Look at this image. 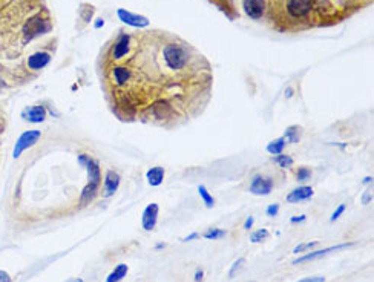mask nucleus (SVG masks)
I'll use <instances>...</instances> for the list:
<instances>
[{"mask_svg": "<svg viewBox=\"0 0 374 282\" xmlns=\"http://www.w3.org/2000/svg\"><path fill=\"white\" fill-rule=\"evenodd\" d=\"M111 109L123 121L173 129L198 117L212 97V66L168 31L121 29L100 61Z\"/></svg>", "mask_w": 374, "mask_h": 282, "instance_id": "obj_1", "label": "nucleus"}, {"mask_svg": "<svg viewBox=\"0 0 374 282\" xmlns=\"http://www.w3.org/2000/svg\"><path fill=\"white\" fill-rule=\"evenodd\" d=\"M243 11L278 33H299L339 23L330 0H243Z\"/></svg>", "mask_w": 374, "mask_h": 282, "instance_id": "obj_2", "label": "nucleus"}, {"mask_svg": "<svg viewBox=\"0 0 374 282\" xmlns=\"http://www.w3.org/2000/svg\"><path fill=\"white\" fill-rule=\"evenodd\" d=\"M85 167L88 170V184L81 192L80 201L81 203H89V201L94 200V198H95V195L98 192V186H100V181H101V173H100L98 163L95 160H92L91 156L88 158Z\"/></svg>", "mask_w": 374, "mask_h": 282, "instance_id": "obj_3", "label": "nucleus"}, {"mask_svg": "<svg viewBox=\"0 0 374 282\" xmlns=\"http://www.w3.org/2000/svg\"><path fill=\"white\" fill-rule=\"evenodd\" d=\"M330 2H331L333 9H335V14L337 17V20L342 22V20L348 19L355 13H357V11H360V9L371 5L373 0H330Z\"/></svg>", "mask_w": 374, "mask_h": 282, "instance_id": "obj_4", "label": "nucleus"}, {"mask_svg": "<svg viewBox=\"0 0 374 282\" xmlns=\"http://www.w3.org/2000/svg\"><path fill=\"white\" fill-rule=\"evenodd\" d=\"M51 31V20L41 16H33L26 20V23L23 26V41L34 40L36 37H40Z\"/></svg>", "mask_w": 374, "mask_h": 282, "instance_id": "obj_5", "label": "nucleus"}, {"mask_svg": "<svg viewBox=\"0 0 374 282\" xmlns=\"http://www.w3.org/2000/svg\"><path fill=\"white\" fill-rule=\"evenodd\" d=\"M40 135H41L40 131H26L20 135L16 143V148H14V158H19L25 150L33 148V146L40 140Z\"/></svg>", "mask_w": 374, "mask_h": 282, "instance_id": "obj_6", "label": "nucleus"}, {"mask_svg": "<svg viewBox=\"0 0 374 282\" xmlns=\"http://www.w3.org/2000/svg\"><path fill=\"white\" fill-rule=\"evenodd\" d=\"M348 247H353V243H345V244H337V245H333V247H328V248H322V250H318V252H308L307 255L300 256L298 259L293 261V264H304V263H308V261H313V259H319L322 256H327L330 253L333 252H337V250H344V248H348Z\"/></svg>", "mask_w": 374, "mask_h": 282, "instance_id": "obj_7", "label": "nucleus"}, {"mask_svg": "<svg viewBox=\"0 0 374 282\" xmlns=\"http://www.w3.org/2000/svg\"><path fill=\"white\" fill-rule=\"evenodd\" d=\"M273 190V180L268 178V176H262V175H256L253 176L252 184H250V192L258 195V196H264L268 195Z\"/></svg>", "mask_w": 374, "mask_h": 282, "instance_id": "obj_8", "label": "nucleus"}, {"mask_svg": "<svg viewBox=\"0 0 374 282\" xmlns=\"http://www.w3.org/2000/svg\"><path fill=\"white\" fill-rule=\"evenodd\" d=\"M158 212H160V206L157 203H150L146 208H144L141 224H143V228L146 232H152L155 228V226H157Z\"/></svg>", "mask_w": 374, "mask_h": 282, "instance_id": "obj_9", "label": "nucleus"}, {"mask_svg": "<svg viewBox=\"0 0 374 282\" xmlns=\"http://www.w3.org/2000/svg\"><path fill=\"white\" fill-rule=\"evenodd\" d=\"M51 61V54L46 51H40V52H34L33 56L28 57V68L33 71H40L45 66L49 65Z\"/></svg>", "mask_w": 374, "mask_h": 282, "instance_id": "obj_10", "label": "nucleus"}, {"mask_svg": "<svg viewBox=\"0 0 374 282\" xmlns=\"http://www.w3.org/2000/svg\"><path fill=\"white\" fill-rule=\"evenodd\" d=\"M118 17L124 23H128L132 28H146L149 25V20L146 17L131 14L129 11H126V9H118Z\"/></svg>", "mask_w": 374, "mask_h": 282, "instance_id": "obj_11", "label": "nucleus"}, {"mask_svg": "<svg viewBox=\"0 0 374 282\" xmlns=\"http://www.w3.org/2000/svg\"><path fill=\"white\" fill-rule=\"evenodd\" d=\"M22 117L29 123H41L46 120V109L40 106V104H37V106H28L23 109Z\"/></svg>", "mask_w": 374, "mask_h": 282, "instance_id": "obj_12", "label": "nucleus"}, {"mask_svg": "<svg viewBox=\"0 0 374 282\" xmlns=\"http://www.w3.org/2000/svg\"><path fill=\"white\" fill-rule=\"evenodd\" d=\"M315 190L311 189L310 186H302V187H298V189L292 190L288 195H287V203L290 204H296V203H300V201H307L310 200L311 196H313Z\"/></svg>", "mask_w": 374, "mask_h": 282, "instance_id": "obj_13", "label": "nucleus"}, {"mask_svg": "<svg viewBox=\"0 0 374 282\" xmlns=\"http://www.w3.org/2000/svg\"><path fill=\"white\" fill-rule=\"evenodd\" d=\"M118 186H120V175L113 170H108L105 176V192H103V195L112 196L117 192Z\"/></svg>", "mask_w": 374, "mask_h": 282, "instance_id": "obj_14", "label": "nucleus"}, {"mask_svg": "<svg viewBox=\"0 0 374 282\" xmlns=\"http://www.w3.org/2000/svg\"><path fill=\"white\" fill-rule=\"evenodd\" d=\"M146 178H148V183H149L152 187L160 186V184L163 183V180H164V169H163V167H160V166L152 167V169L148 170Z\"/></svg>", "mask_w": 374, "mask_h": 282, "instance_id": "obj_15", "label": "nucleus"}, {"mask_svg": "<svg viewBox=\"0 0 374 282\" xmlns=\"http://www.w3.org/2000/svg\"><path fill=\"white\" fill-rule=\"evenodd\" d=\"M300 137H302V128L295 124V126L287 128L285 133H284V140H288V143H299Z\"/></svg>", "mask_w": 374, "mask_h": 282, "instance_id": "obj_16", "label": "nucleus"}, {"mask_svg": "<svg viewBox=\"0 0 374 282\" xmlns=\"http://www.w3.org/2000/svg\"><path fill=\"white\" fill-rule=\"evenodd\" d=\"M128 271H129V267L126 264H118L115 268H113L112 273L108 276L106 282H120L124 276L128 275Z\"/></svg>", "mask_w": 374, "mask_h": 282, "instance_id": "obj_17", "label": "nucleus"}, {"mask_svg": "<svg viewBox=\"0 0 374 282\" xmlns=\"http://www.w3.org/2000/svg\"><path fill=\"white\" fill-rule=\"evenodd\" d=\"M284 148H285V140L284 138H276V140L270 141L267 144V152L272 153V155H279V153H282Z\"/></svg>", "mask_w": 374, "mask_h": 282, "instance_id": "obj_18", "label": "nucleus"}, {"mask_svg": "<svg viewBox=\"0 0 374 282\" xmlns=\"http://www.w3.org/2000/svg\"><path fill=\"white\" fill-rule=\"evenodd\" d=\"M273 163L279 164L280 167H284V169H288V167H292V166H293V158H292V156H290V155L279 153V155H275Z\"/></svg>", "mask_w": 374, "mask_h": 282, "instance_id": "obj_19", "label": "nucleus"}, {"mask_svg": "<svg viewBox=\"0 0 374 282\" xmlns=\"http://www.w3.org/2000/svg\"><path fill=\"white\" fill-rule=\"evenodd\" d=\"M198 193L201 196V200L204 201V204L209 208H212L215 206V198L209 193V190H207L204 186H198Z\"/></svg>", "mask_w": 374, "mask_h": 282, "instance_id": "obj_20", "label": "nucleus"}, {"mask_svg": "<svg viewBox=\"0 0 374 282\" xmlns=\"http://www.w3.org/2000/svg\"><path fill=\"white\" fill-rule=\"evenodd\" d=\"M227 235L225 230H223V228H218V227H212L209 228L206 233H204V238L206 239H221Z\"/></svg>", "mask_w": 374, "mask_h": 282, "instance_id": "obj_21", "label": "nucleus"}, {"mask_svg": "<svg viewBox=\"0 0 374 282\" xmlns=\"http://www.w3.org/2000/svg\"><path fill=\"white\" fill-rule=\"evenodd\" d=\"M318 245H319V241L302 243V244H299V245H296V247H295L293 253H296V255H299V253H304V252H308V250H311V248L318 247Z\"/></svg>", "mask_w": 374, "mask_h": 282, "instance_id": "obj_22", "label": "nucleus"}, {"mask_svg": "<svg viewBox=\"0 0 374 282\" xmlns=\"http://www.w3.org/2000/svg\"><path fill=\"white\" fill-rule=\"evenodd\" d=\"M268 238V232L265 230V228H259V230H256L252 236H250V241L255 243V244H259L265 241V239Z\"/></svg>", "mask_w": 374, "mask_h": 282, "instance_id": "obj_23", "label": "nucleus"}, {"mask_svg": "<svg viewBox=\"0 0 374 282\" xmlns=\"http://www.w3.org/2000/svg\"><path fill=\"white\" fill-rule=\"evenodd\" d=\"M311 178V170L308 169V167H299V169L296 170V180L298 181H305V180H310Z\"/></svg>", "mask_w": 374, "mask_h": 282, "instance_id": "obj_24", "label": "nucleus"}, {"mask_svg": "<svg viewBox=\"0 0 374 282\" xmlns=\"http://www.w3.org/2000/svg\"><path fill=\"white\" fill-rule=\"evenodd\" d=\"M244 265V258H240V259H236L235 263H233V265L230 267V270H228V276L230 278H235V275H236V271L240 270L241 267Z\"/></svg>", "mask_w": 374, "mask_h": 282, "instance_id": "obj_25", "label": "nucleus"}, {"mask_svg": "<svg viewBox=\"0 0 374 282\" xmlns=\"http://www.w3.org/2000/svg\"><path fill=\"white\" fill-rule=\"evenodd\" d=\"M344 212H345V204H340V206L336 208V210H335V213L331 215V221H333V223L337 221V219L340 218V215L344 213Z\"/></svg>", "mask_w": 374, "mask_h": 282, "instance_id": "obj_26", "label": "nucleus"}, {"mask_svg": "<svg viewBox=\"0 0 374 282\" xmlns=\"http://www.w3.org/2000/svg\"><path fill=\"white\" fill-rule=\"evenodd\" d=\"M279 212V204H270L267 207V215L268 216H276Z\"/></svg>", "mask_w": 374, "mask_h": 282, "instance_id": "obj_27", "label": "nucleus"}, {"mask_svg": "<svg viewBox=\"0 0 374 282\" xmlns=\"http://www.w3.org/2000/svg\"><path fill=\"white\" fill-rule=\"evenodd\" d=\"M298 282H325V278L324 276H310V278L300 279Z\"/></svg>", "mask_w": 374, "mask_h": 282, "instance_id": "obj_28", "label": "nucleus"}, {"mask_svg": "<svg viewBox=\"0 0 374 282\" xmlns=\"http://www.w3.org/2000/svg\"><path fill=\"white\" fill-rule=\"evenodd\" d=\"M253 223H255V218H253V216H248V218L245 219V224H244L245 230H250V228L253 227Z\"/></svg>", "mask_w": 374, "mask_h": 282, "instance_id": "obj_29", "label": "nucleus"}, {"mask_svg": "<svg viewBox=\"0 0 374 282\" xmlns=\"http://www.w3.org/2000/svg\"><path fill=\"white\" fill-rule=\"evenodd\" d=\"M0 282H11V276L3 270H0Z\"/></svg>", "mask_w": 374, "mask_h": 282, "instance_id": "obj_30", "label": "nucleus"}, {"mask_svg": "<svg viewBox=\"0 0 374 282\" xmlns=\"http://www.w3.org/2000/svg\"><path fill=\"white\" fill-rule=\"evenodd\" d=\"M203 279H204V271L201 268H198L196 270V273H195V282H201Z\"/></svg>", "mask_w": 374, "mask_h": 282, "instance_id": "obj_31", "label": "nucleus"}, {"mask_svg": "<svg viewBox=\"0 0 374 282\" xmlns=\"http://www.w3.org/2000/svg\"><path fill=\"white\" fill-rule=\"evenodd\" d=\"M305 219H307V216H305V215H300V216H293L292 219H290V221H292L293 224H298V223L305 221Z\"/></svg>", "mask_w": 374, "mask_h": 282, "instance_id": "obj_32", "label": "nucleus"}, {"mask_svg": "<svg viewBox=\"0 0 374 282\" xmlns=\"http://www.w3.org/2000/svg\"><path fill=\"white\" fill-rule=\"evenodd\" d=\"M362 201H363V204H367V203H370V201H371V192H370V190H368L367 193H363Z\"/></svg>", "mask_w": 374, "mask_h": 282, "instance_id": "obj_33", "label": "nucleus"}, {"mask_svg": "<svg viewBox=\"0 0 374 282\" xmlns=\"http://www.w3.org/2000/svg\"><path fill=\"white\" fill-rule=\"evenodd\" d=\"M198 236H200L198 233H192V235H189L187 238H184V239H183V243H189V241H193V239H196Z\"/></svg>", "mask_w": 374, "mask_h": 282, "instance_id": "obj_34", "label": "nucleus"}, {"mask_svg": "<svg viewBox=\"0 0 374 282\" xmlns=\"http://www.w3.org/2000/svg\"><path fill=\"white\" fill-rule=\"evenodd\" d=\"M285 97L288 98V97H293V89L292 88H288L287 91H285Z\"/></svg>", "mask_w": 374, "mask_h": 282, "instance_id": "obj_35", "label": "nucleus"}, {"mask_svg": "<svg viewBox=\"0 0 374 282\" xmlns=\"http://www.w3.org/2000/svg\"><path fill=\"white\" fill-rule=\"evenodd\" d=\"M66 282H83L81 278H72V279H68Z\"/></svg>", "mask_w": 374, "mask_h": 282, "instance_id": "obj_36", "label": "nucleus"}, {"mask_svg": "<svg viewBox=\"0 0 374 282\" xmlns=\"http://www.w3.org/2000/svg\"><path fill=\"white\" fill-rule=\"evenodd\" d=\"M371 181H373V178H371V176H367V178L363 180V184H368V183H371Z\"/></svg>", "mask_w": 374, "mask_h": 282, "instance_id": "obj_37", "label": "nucleus"}, {"mask_svg": "<svg viewBox=\"0 0 374 282\" xmlns=\"http://www.w3.org/2000/svg\"><path fill=\"white\" fill-rule=\"evenodd\" d=\"M2 132H3V121L0 120V133H2Z\"/></svg>", "mask_w": 374, "mask_h": 282, "instance_id": "obj_38", "label": "nucleus"}, {"mask_svg": "<svg viewBox=\"0 0 374 282\" xmlns=\"http://www.w3.org/2000/svg\"><path fill=\"white\" fill-rule=\"evenodd\" d=\"M166 247V244H158L157 245V250H161V248H164Z\"/></svg>", "mask_w": 374, "mask_h": 282, "instance_id": "obj_39", "label": "nucleus"}]
</instances>
